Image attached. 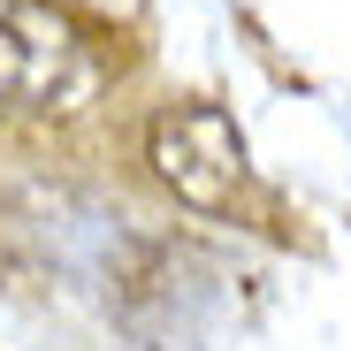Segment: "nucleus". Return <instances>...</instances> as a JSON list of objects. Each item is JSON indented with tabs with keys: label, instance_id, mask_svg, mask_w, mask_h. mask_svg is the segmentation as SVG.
I'll list each match as a JSON object with an SVG mask.
<instances>
[{
	"label": "nucleus",
	"instance_id": "obj_1",
	"mask_svg": "<svg viewBox=\"0 0 351 351\" xmlns=\"http://www.w3.org/2000/svg\"><path fill=\"white\" fill-rule=\"evenodd\" d=\"M107 84V62L53 0H0V123H69Z\"/></svg>",
	"mask_w": 351,
	"mask_h": 351
},
{
	"label": "nucleus",
	"instance_id": "obj_2",
	"mask_svg": "<svg viewBox=\"0 0 351 351\" xmlns=\"http://www.w3.org/2000/svg\"><path fill=\"white\" fill-rule=\"evenodd\" d=\"M145 160L153 176L199 214H237L245 191H252V160H245V138L237 123L214 107V99H176L153 114L145 130Z\"/></svg>",
	"mask_w": 351,
	"mask_h": 351
}]
</instances>
